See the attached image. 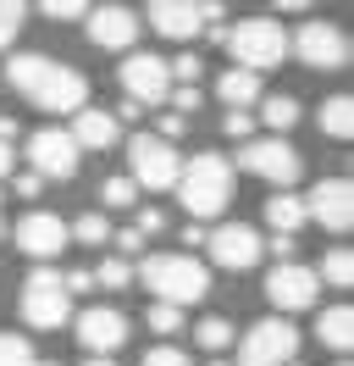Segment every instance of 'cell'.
Here are the masks:
<instances>
[{
    "mask_svg": "<svg viewBox=\"0 0 354 366\" xmlns=\"http://www.w3.org/2000/svg\"><path fill=\"white\" fill-rule=\"evenodd\" d=\"M34 106H44V112H61V117L84 112V106H88V78H84L78 67L56 61V67H50V78L39 84V94H34Z\"/></svg>",
    "mask_w": 354,
    "mask_h": 366,
    "instance_id": "17",
    "label": "cell"
},
{
    "mask_svg": "<svg viewBox=\"0 0 354 366\" xmlns=\"http://www.w3.org/2000/svg\"><path fill=\"white\" fill-rule=\"evenodd\" d=\"M216 94H221V106H227V112H249V106H261V78H255V72H243V67H227L216 78Z\"/></svg>",
    "mask_w": 354,
    "mask_h": 366,
    "instance_id": "21",
    "label": "cell"
},
{
    "mask_svg": "<svg viewBox=\"0 0 354 366\" xmlns=\"http://www.w3.org/2000/svg\"><path fill=\"white\" fill-rule=\"evenodd\" d=\"M183 128H188V122H183V117H172V112H161V134H155V139H166V144H172V139L183 134Z\"/></svg>",
    "mask_w": 354,
    "mask_h": 366,
    "instance_id": "43",
    "label": "cell"
},
{
    "mask_svg": "<svg viewBox=\"0 0 354 366\" xmlns=\"http://www.w3.org/2000/svg\"><path fill=\"white\" fill-rule=\"evenodd\" d=\"M321 134L338 139V144L354 134V100L349 94H327V100H321Z\"/></svg>",
    "mask_w": 354,
    "mask_h": 366,
    "instance_id": "24",
    "label": "cell"
},
{
    "mask_svg": "<svg viewBox=\"0 0 354 366\" xmlns=\"http://www.w3.org/2000/svg\"><path fill=\"white\" fill-rule=\"evenodd\" d=\"M261 122L271 128V139H283L299 122V100L293 94H261Z\"/></svg>",
    "mask_w": 354,
    "mask_h": 366,
    "instance_id": "25",
    "label": "cell"
},
{
    "mask_svg": "<svg viewBox=\"0 0 354 366\" xmlns=\"http://www.w3.org/2000/svg\"><path fill=\"white\" fill-rule=\"evenodd\" d=\"M205 244H211V261L227 267V272H249L266 255V239L249 228V222H221L216 233H205Z\"/></svg>",
    "mask_w": 354,
    "mask_h": 366,
    "instance_id": "14",
    "label": "cell"
},
{
    "mask_svg": "<svg viewBox=\"0 0 354 366\" xmlns=\"http://www.w3.org/2000/svg\"><path fill=\"white\" fill-rule=\"evenodd\" d=\"M315 277H327L332 289H349V283H354V255L349 250H332L327 261H321V272H315Z\"/></svg>",
    "mask_w": 354,
    "mask_h": 366,
    "instance_id": "29",
    "label": "cell"
},
{
    "mask_svg": "<svg viewBox=\"0 0 354 366\" xmlns=\"http://www.w3.org/2000/svg\"><path fill=\"white\" fill-rule=\"evenodd\" d=\"M84 366H116V361H84Z\"/></svg>",
    "mask_w": 354,
    "mask_h": 366,
    "instance_id": "47",
    "label": "cell"
},
{
    "mask_svg": "<svg viewBox=\"0 0 354 366\" xmlns=\"http://www.w3.org/2000/svg\"><path fill=\"white\" fill-rule=\"evenodd\" d=\"M315 289H321V277H315V267H305V261H283V267H271L266 272V300L277 305V317H293V311H310L315 305Z\"/></svg>",
    "mask_w": 354,
    "mask_h": 366,
    "instance_id": "9",
    "label": "cell"
},
{
    "mask_svg": "<svg viewBox=\"0 0 354 366\" xmlns=\"http://www.w3.org/2000/svg\"><path fill=\"white\" fill-rule=\"evenodd\" d=\"M128 167H133V189H177V172H183V156H177L166 139L155 134H133L128 139Z\"/></svg>",
    "mask_w": 354,
    "mask_h": 366,
    "instance_id": "4",
    "label": "cell"
},
{
    "mask_svg": "<svg viewBox=\"0 0 354 366\" xmlns=\"http://www.w3.org/2000/svg\"><path fill=\"white\" fill-rule=\"evenodd\" d=\"M161 228H166V217H161L155 206H144V211H138V222H133V233H138V239H144V233H161Z\"/></svg>",
    "mask_w": 354,
    "mask_h": 366,
    "instance_id": "40",
    "label": "cell"
},
{
    "mask_svg": "<svg viewBox=\"0 0 354 366\" xmlns=\"http://www.w3.org/2000/svg\"><path fill=\"white\" fill-rule=\"evenodd\" d=\"M177 200H183V211L194 217L199 228H205L211 217H221L227 200H233V161L216 156V150L188 156V167L177 172Z\"/></svg>",
    "mask_w": 354,
    "mask_h": 366,
    "instance_id": "1",
    "label": "cell"
},
{
    "mask_svg": "<svg viewBox=\"0 0 354 366\" xmlns=\"http://www.w3.org/2000/svg\"><path fill=\"white\" fill-rule=\"evenodd\" d=\"M211 366H233V361H221V355H216V361H211Z\"/></svg>",
    "mask_w": 354,
    "mask_h": 366,
    "instance_id": "48",
    "label": "cell"
},
{
    "mask_svg": "<svg viewBox=\"0 0 354 366\" xmlns=\"http://www.w3.org/2000/svg\"><path fill=\"white\" fill-rule=\"evenodd\" d=\"M144 366H188V355H183L177 344H161V350H150V355H144Z\"/></svg>",
    "mask_w": 354,
    "mask_h": 366,
    "instance_id": "38",
    "label": "cell"
},
{
    "mask_svg": "<svg viewBox=\"0 0 354 366\" xmlns=\"http://www.w3.org/2000/svg\"><path fill=\"white\" fill-rule=\"evenodd\" d=\"M22 17H28V6H17V0H0V50H11Z\"/></svg>",
    "mask_w": 354,
    "mask_h": 366,
    "instance_id": "31",
    "label": "cell"
},
{
    "mask_svg": "<svg viewBox=\"0 0 354 366\" xmlns=\"http://www.w3.org/2000/svg\"><path fill=\"white\" fill-rule=\"evenodd\" d=\"M194 339L205 344L211 355H221V350L233 344V322H227V317H205V322H199V327H194Z\"/></svg>",
    "mask_w": 354,
    "mask_h": 366,
    "instance_id": "27",
    "label": "cell"
},
{
    "mask_svg": "<svg viewBox=\"0 0 354 366\" xmlns=\"http://www.w3.org/2000/svg\"><path fill=\"white\" fill-rule=\"evenodd\" d=\"M221 128H227V139H243V144H249V139H255V117L249 112H227Z\"/></svg>",
    "mask_w": 354,
    "mask_h": 366,
    "instance_id": "36",
    "label": "cell"
},
{
    "mask_svg": "<svg viewBox=\"0 0 354 366\" xmlns=\"http://www.w3.org/2000/svg\"><path fill=\"white\" fill-rule=\"evenodd\" d=\"M0 366H34L28 333H0Z\"/></svg>",
    "mask_w": 354,
    "mask_h": 366,
    "instance_id": "30",
    "label": "cell"
},
{
    "mask_svg": "<svg viewBox=\"0 0 354 366\" xmlns=\"http://www.w3.org/2000/svg\"><path fill=\"white\" fill-rule=\"evenodd\" d=\"M122 89H128L133 106H166V94H172V72H166L161 56L133 50L128 61H122Z\"/></svg>",
    "mask_w": 354,
    "mask_h": 366,
    "instance_id": "12",
    "label": "cell"
},
{
    "mask_svg": "<svg viewBox=\"0 0 354 366\" xmlns=\"http://www.w3.org/2000/svg\"><path fill=\"white\" fill-rule=\"evenodd\" d=\"M72 317V300L61 289V272L56 267H34L28 283H22V322L28 327H61Z\"/></svg>",
    "mask_w": 354,
    "mask_h": 366,
    "instance_id": "8",
    "label": "cell"
},
{
    "mask_svg": "<svg viewBox=\"0 0 354 366\" xmlns=\"http://www.w3.org/2000/svg\"><path fill=\"white\" fill-rule=\"evenodd\" d=\"M28 167H34V178H78V144L66 139V128H34L28 134Z\"/></svg>",
    "mask_w": 354,
    "mask_h": 366,
    "instance_id": "10",
    "label": "cell"
},
{
    "mask_svg": "<svg viewBox=\"0 0 354 366\" xmlns=\"http://www.w3.org/2000/svg\"><path fill=\"white\" fill-rule=\"evenodd\" d=\"M299 200H305V222H321L327 233H349V222H354L349 178H321L310 194H299Z\"/></svg>",
    "mask_w": 354,
    "mask_h": 366,
    "instance_id": "11",
    "label": "cell"
},
{
    "mask_svg": "<svg viewBox=\"0 0 354 366\" xmlns=\"http://www.w3.org/2000/svg\"><path fill=\"white\" fill-rule=\"evenodd\" d=\"M338 366H349V361H338Z\"/></svg>",
    "mask_w": 354,
    "mask_h": 366,
    "instance_id": "51",
    "label": "cell"
},
{
    "mask_svg": "<svg viewBox=\"0 0 354 366\" xmlns=\"http://www.w3.org/2000/svg\"><path fill=\"white\" fill-rule=\"evenodd\" d=\"M138 277H144V289L155 295V305H177V311H188L194 300L211 295V272H205V261H194V255H144V267H138Z\"/></svg>",
    "mask_w": 354,
    "mask_h": 366,
    "instance_id": "2",
    "label": "cell"
},
{
    "mask_svg": "<svg viewBox=\"0 0 354 366\" xmlns=\"http://www.w3.org/2000/svg\"><path fill=\"white\" fill-rule=\"evenodd\" d=\"M78 344L88 350V361H111L128 344V317L116 305H88L84 317H78Z\"/></svg>",
    "mask_w": 354,
    "mask_h": 366,
    "instance_id": "13",
    "label": "cell"
},
{
    "mask_svg": "<svg viewBox=\"0 0 354 366\" xmlns=\"http://www.w3.org/2000/svg\"><path fill=\"white\" fill-rule=\"evenodd\" d=\"M315 339L327 344V350H338V361H349V344H354V311H349V305H332V311H321V317H315Z\"/></svg>",
    "mask_w": 354,
    "mask_h": 366,
    "instance_id": "22",
    "label": "cell"
},
{
    "mask_svg": "<svg viewBox=\"0 0 354 366\" xmlns=\"http://www.w3.org/2000/svg\"><path fill=\"white\" fill-rule=\"evenodd\" d=\"M84 23H88V39L100 50H133L138 34H144V23H138L133 6H88Z\"/></svg>",
    "mask_w": 354,
    "mask_h": 366,
    "instance_id": "16",
    "label": "cell"
},
{
    "mask_svg": "<svg viewBox=\"0 0 354 366\" xmlns=\"http://www.w3.org/2000/svg\"><path fill=\"white\" fill-rule=\"evenodd\" d=\"M111 122H116V128H122V122H144V106H133V100H122V106L111 112Z\"/></svg>",
    "mask_w": 354,
    "mask_h": 366,
    "instance_id": "42",
    "label": "cell"
},
{
    "mask_svg": "<svg viewBox=\"0 0 354 366\" xmlns=\"http://www.w3.org/2000/svg\"><path fill=\"white\" fill-rule=\"evenodd\" d=\"M39 11L50 17V23H78V17H88V6H84V0H44Z\"/></svg>",
    "mask_w": 354,
    "mask_h": 366,
    "instance_id": "33",
    "label": "cell"
},
{
    "mask_svg": "<svg viewBox=\"0 0 354 366\" xmlns=\"http://www.w3.org/2000/svg\"><path fill=\"white\" fill-rule=\"evenodd\" d=\"M288 366H305V361H288Z\"/></svg>",
    "mask_w": 354,
    "mask_h": 366,
    "instance_id": "50",
    "label": "cell"
},
{
    "mask_svg": "<svg viewBox=\"0 0 354 366\" xmlns=\"http://www.w3.org/2000/svg\"><path fill=\"white\" fill-rule=\"evenodd\" d=\"M166 106H172V117L188 122V112H199V89H194V84H177V89L166 94Z\"/></svg>",
    "mask_w": 354,
    "mask_h": 366,
    "instance_id": "34",
    "label": "cell"
},
{
    "mask_svg": "<svg viewBox=\"0 0 354 366\" xmlns=\"http://www.w3.org/2000/svg\"><path fill=\"white\" fill-rule=\"evenodd\" d=\"M199 67H205V61H199L194 50H183L177 61H166V72H172V78H183V84H194V78H199Z\"/></svg>",
    "mask_w": 354,
    "mask_h": 366,
    "instance_id": "37",
    "label": "cell"
},
{
    "mask_svg": "<svg viewBox=\"0 0 354 366\" xmlns=\"http://www.w3.org/2000/svg\"><path fill=\"white\" fill-rule=\"evenodd\" d=\"M88 277H94L100 289H128V283H133V267L122 261V255H106V261H100V267H94Z\"/></svg>",
    "mask_w": 354,
    "mask_h": 366,
    "instance_id": "28",
    "label": "cell"
},
{
    "mask_svg": "<svg viewBox=\"0 0 354 366\" xmlns=\"http://www.w3.org/2000/svg\"><path fill=\"white\" fill-rule=\"evenodd\" d=\"M34 366H61V361H34Z\"/></svg>",
    "mask_w": 354,
    "mask_h": 366,
    "instance_id": "49",
    "label": "cell"
},
{
    "mask_svg": "<svg viewBox=\"0 0 354 366\" xmlns=\"http://www.w3.org/2000/svg\"><path fill=\"white\" fill-rule=\"evenodd\" d=\"M288 50H293L305 67H315V72H343L349 67V34H343L338 23H321V17L299 23V34L288 39Z\"/></svg>",
    "mask_w": 354,
    "mask_h": 366,
    "instance_id": "6",
    "label": "cell"
},
{
    "mask_svg": "<svg viewBox=\"0 0 354 366\" xmlns=\"http://www.w3.org/2000/svg\"><path fill=\"white\" fill-rule=\"evenodd\" d=\"M66 239H78V244H94V250H100V244H111V222L100 217V211H88V217H78V222L66 228Z\"/></svg>",
    "mask_w": 354,
    "mask_h": 366,
    "instance_id": "26",
    "label": "cell"
},
{
    "mask_svg": "<svg viewBox=\"0 0 354 366\" xmlns=\"http://www.w3.org/2000/svg\"><path fill=\"white\" fill-rule=\"evenodd\" d=\"M293 355H299V327L283 317L255 322L238 339V366H288Z\"/></svg>",
    "mask_w": 354,
    "mask_h": 366,
    "instance_id": "7",
    "label": "cell"
},
{
    "mask_svg": "<svg viewBox=\"0 0 354 366\" xmlns=\"http://www.w3.org/2000/svg\"><path fill=\"white\" fill-rule=\"evenodd\" d=\"M111 244H116V255H122V261H128V255H138V250H144V239H138V233H133V228L111 233Z\"/></svg>",
    "mask_w": 354,
    "mask_h": 366,
    "instance_id": "39",
    "label": "cell"
},
{
    "mask_svg": "<svg viewBox=\"0 0 354 366\" xmlns=\"http://www.w3.org/2000/svg\"><path fill=\"white\" fill-rule=\"evenodd\" d=\"M205 23H221V6L211 0V6H188V0H155L150 6V28L155 34H166V39H194V34H205Z\"/></svg>",
    "mask_w": 354,
    "mask_h": 366,
    "instance_id": "15",
    "label": "cell"
},
{
    "mask_svg": "<svg viewBox=\"0 0 354 366\" xmlns=\"http://www.w3.org/2000/svg\"><path fill=\"white\" fill-rule=\"evenodd\" d=\"M39 189H44V183L34 178V172H22V178H17V194H22V200H39Z\"/></svg>",
    "mask_w": 354,
    "mask_h": 366,
    "instance_id": "45",
    "label": "cell"
},
{
    "mask_svg": "<svg viewBox=\"0 0 354 366\" xmlns=\"http://www.w3.org/2000/svg\"><path fill=\"white\" fill-rule=\"evenodd\" d=\"M11 172V144H0V178Z\"/></svg>",
    "mask_w": 354,
    "mask_h": 366,
    "instance_id": "46",
    "label": "cell"
},
{
    "mask_svg": "<svg viewBox=\"0 0 354 366\" xmlns=\"http://www.w3.org/2000/svg\"><path fill=\"white\" fill-rule=\"evenodd\" d=\"M100 200H106V206H116V211H128V206H138V189H133L128 178H111L106 189H100Z\"/></svg>",
    "mask_w": 354,
    "mask_h": 366,
    "instance_id": "32",
    "label": "cell"
},
{
    "mask_svg": "<svg viewBox=\"0 0 354 366\" xmlns=\"http://www.w3.org/2000/svg\"><path fill=\"white\" fill-rule=\"evenodd\" d=\"M266 250H277V267H283V261H293V250H299V244H293V239H283V233H277V239H271Z\"/></svg>",
    "mask_w": 354,
    "mask_h": 366,
    "instance_id": "44",
    "label": "cell"
},
{
    "mask_svg": "<svg viewBox=\"0 0 354 366\" xmlns=\"http://www.w3.org/2000/svg\"><path fill=\"white\" fill-rule=\"evenodd\" d=\"M177 327H183L177 305H150V333H177Z\"/></svg>",
    "mask_w": 354,
    "mask_h": 366,
    "instance_id": "35",
    "label": "cell"
},
{
    "mask_svg": "<svg viewBox=\"0 0 354 366\" xmlns=\"http://www.w3.org/2000/svg\"><path fill=\"white\" fill-rule=\"evenodd\" d=\"M17 250H28L34 261H50V255L66 250V222L56 211H28L17 222Z\"/></svg>",
    "mask_w": 354,
    "mask_h": 366,
    "instance_id": "18",
    "label": "cell"
},
{
    "mask_svg": "<svg viewBox=\"0 0 354 366\" xmlns=\"http://www.w3.org/2000/svg\"><path fill=\"white\" fill-rule=\"evenodd\" d=\"M238 161H243V172H255L261 183H271V194L277 189H293L299 183V172H305V161H299V150L288 144V139H249L238 150Z\"/></svg>",
    "mask_w": 354,
    "mask_h": 366,
    "instance_id": "5",
    "label": "cell"
},
{
    "mask_svg": "<svg viewBox=\"0 0 354 366\" xmlns=\"http://www.w3.org/2000/svg\"><path fill=\"white\" fill-rule=\"evenodd\" d=\"M50 67H56V61H50L44 50H17V56L6 61V78H11V89H22L28 100H34V94H39V84L50 78Z\"/></svg>",
    "mask_w": 354,
    "mask_h": 366,
    "instance_id": "20",
    "label": "cell"
},
{
    "mask_svg": "<svg viewBox=\"0 0 354 366\" xmlns=\"http://www.w3.org/2000/svg\"><path fill=\"white\" fill-rule=\"evenodd\" d=\"M266 222H271V233L293 239V233L305 228V200H299L293 189H277V194L266 200Z\"/></svg>",
    "mask_w": 354,
    "mask_h": 366,
    "instance_id": "23",
    "label": "cell"
},
{
    "mask_svg": "<svg viewBox=\"0 0 354 366\" xmlns=\"http://www.w3.org/2000/svg\"><path fill=\"white\" fill-rule=\"evenodd\" d=\"M66 139H72V144H78V156H84V150H111V144L122 139V128L111 122L106 106H84V112H72Z\"/></svg>",
    "mask_w": 354,
    "mask_h": 366,
    "instance_id": "19",
    "label": "cell"
},
{
    "mask_svg": "<svg viewBox=\"0 0 354 366\" xmlns=\"http://www.w3.org/2000/svg\"><path fill=\"white\" fill-rule=\"evenodd\" d=\"M227 50H233V61L243 72H255L261 78L266 67H283L288 56V34L277 17H243L238 28H227Z\"/></svg>",
    "mask_w": 354,
    "mask_h": 366,
    "instance_id": "3",
    "label": "cell"
},
{
    "mask_svg": "<svg viewBox=\"0 0 354 366\" xmlns=\"http://www.w3.org/2000/svg\"><path fill=\"white\" fill-rule=\"evenodd\" d=\"M61 289H66V300H72V295H88V289H94V277H88V267H78V272H66V277H61Z\"/></svg>",
    "mask_w": 354,
    "mask_h": 366,
    "instance_id": "41",
    "label": "cell"
},
{
    "mask_svg": "<svg viewBox=\"0 0 354 366\" xmlns=\"http://www.w3.org/2000/svg\"><path fill=\"white\" fill-rule=\"evenodd\" d=\"M0 233H6V228H0Z\"/></svg>",
    "mask_w": 354,
    "mask_h": 366,
    "instance_id": "52",
    "label": "cell"
}]
</instances>
